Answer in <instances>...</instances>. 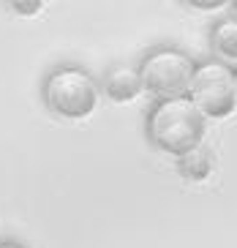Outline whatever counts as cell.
Masks as SVG:
<instances>
[{
  "instance_id": "6da1fadb",
  "label": "cell",
  "mask_w": 237,
  "mask_h": 248,
  "mask_svg": "<svg viewBox=\"0 0 237 248\" xmlns=\"http://www.w3.org/2000/svg\"><path fill=\"white\" fill-rule=\"evenodd\" d=\"M205 120L207 117L196 109L191 98L156 101V107L147 115L144 131H147V139L156 150H164V153L180 158L202 145Z\"/></svg>"
},
{
  "instance_id": "7a4b0ae2",
  "label": "cell",
  "mask_w": 237,
  "mask_h": 248,
  "mask_svg": "<svg viewBox=\"0 0 237 248\" xmlns=\"http://www.w3.org/2000/svg\"><path fill=\"white\" fill-rule=\"evenodd\" d=\"M44 104L65 120H82L98 104V82L82 66H58L44 79Z\"/></svg>"
},
{
  "instance_id": "3957f363",
  "label": "cell",
  "mask_w": 237,
  "mask_h": 248,
  "mask_svg": "<svg viewBox=\"0 0 237 248\" xmlns=\"http://www.w3.org/2000/svg\"><path fill=\"white\" fill-rule=\"evenodd\" d=\"M194 71H196V63L183 49H174V46L153 49L139 66L144 90L156 95V101L188 98Z\"/></svg>"
},
{
  "instance_id": "277c9868",
  "label": "cell",
  "mask_w": 237,
  "mask_h": 248,
  "mask_svg": "<svg viewBox=\"0 0 237 248\" xmlns=\"http://www.w3.org/2000/svg\"><path fill=\"white\" fill-rule=\"evenodd\" d=\"M188 98L205 117H226L237 107V85L235 71L221 60L199 63L194 71V82Z\"/></svg>"
},
{
  "instance_id": "5b68a950",
  "label": "cell",
  "mask_w": 237,
  "mask_h": 248,
  "mask_svg": "<svg viewBox=\"0 0 237 248\" xmlns=\"http://www.w3.org/2000/svg\"><path fill=\"white\" fill-rule=\"evenodd\" d=\"M144 90L142 85V74L139 68H131V66H112L104 77V93L117 104H126V101H134L139 93Z\"/></svg>"
},
{
  "instance_id": "8992f818",
  "label": "cell",
  "mask_w": 237,
  "mask_h": 248,
  "mask_svg": "<svg viewBox=\"0 0 237 248\" xmlns=\"http://www.w3.org/2000/svg\"><path fill=\"white\" fill-rule=\"evenodd\" d=\"M210 44L216 58L226 66H237V16H226L221 22L213 25L210 30Z\"/></svg>"
},
{
  "instance_id": "52a82bcc",
  "label": "cell",
  "mask_w": 237,
  "mask_h": 248,
  "mask_svg": "<svg viewBox=\"0 0 237 248\" xmlns=\"http://www.w3.org/2000/svg\"><path fill=\"white\" fill-rule=\"evenodd\" d=\"M177 169L180 175L188 177V180H207L210 172H213V153H210L205 145H199L196 150H191V153L180 155L177 158Z\"/></svg>"
},
{
  "instance_id": "ba28073f",
  "label": "cell",
  "mask_w": 237,
  "mask_h": 248,
  "mask_svg": "<svg viewBox=\"0 0 237 248\" xmlns=\"http://www.w3.org/2000/svg\"><path fill=\"white\" fill-rule=\"evenodd\" d=\"M8 8L16 14H36V11H41V3H11Z\"/></svg>"
},
{
  "instance_id": "9c48e42d",
  "label": "cell",
  "mask_w": 237,
  "mask_h": 248,
  "mask_svg": "<svg viewBox=\"0 0 237 248\" xmlns=\"http://www.w3.org/2000/svg\"><path fill=\"white\" fill-rule=\"evenodd\" d=\"M194 8H205V11H216V8H221V6H226L223 0H213V3H191Z\"/></svg>"
},
{
  "instance_id": "30bf717a",
  "label": "cell",
  "mask_w": 237,
  "mask_h": 248,
  "mask_svg": "<svg viewBox=\"0 0 237 248\" xmlns=\"http://www.w3.org/2000/svg\"><path fill=\"white\" fill-rule=\"evenodd\" d=\"M0 248H25V246L16 243V240H3V243H0Z\"/></svg>"
},
{
  "instance_id": "8fae6325",
  "label": "cell",
  "mask_w": 237,
  "mask_h": 248,
  "mask_svg": "<svg viewBox=\"0 0 237 248\" xmlns=\"http://www.w3.org/2000/svg\"><path fill=\"white\" fill-rule=\"evenodd\" d=\"M235 85H237V71H235Z\"/></svg>"
}]
</instances>
